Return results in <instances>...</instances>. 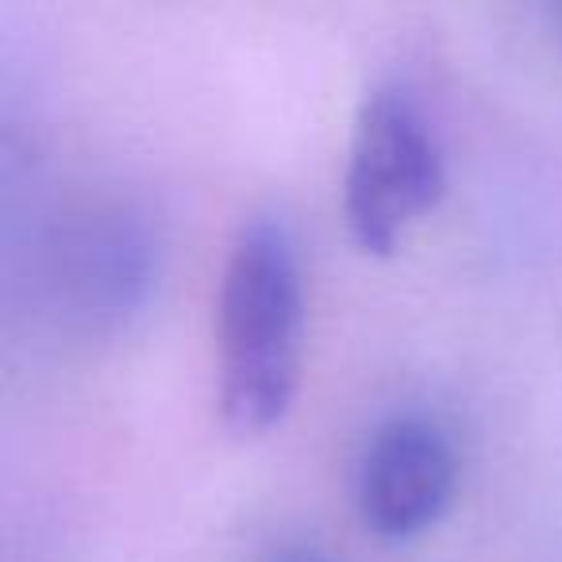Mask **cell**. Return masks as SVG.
I'll return each instance as SVG.
<instances>
[{
    "label": "cell",
    "instance_id": "4",
    "mask_svg": "<svg viewBox=\"0 0 562 562\" xmlns=\"http://www.w3.org/2000/svg\"><path fill=\"white\" fill-rule=\"evenodd\" d=\"M459 451L443 424L424 413H397L378 424L355 470V508L367 531L413 539L436 528L454 501Z\"/></svg>",
    "mask_w": 562,
    "mask_h": 562
},
{
    "label": "cell",
    "instance_id": "5",
    "mask_svg": "<svg viewBox=\"0 0 562 562\" xmlns=\"http://www.w3.org/2000/svg\"><path fill=\"white\" fill-rule=\"evenodd\" d=\"M273 562H321V559H313V554H290V559H273Z\"/></svg>",
    "mask_w": 562,
    "mask_h": 562
},
{
    "label": "cell",
    "instance_id": "1",
    "mask_svg": "<svg viewBox=\"0 0 562 562\" xmlns=\"http://www.w3.org/2000/svg\"><path fill=\"white\" fill-rule=\"evenodd\" d=\"M305 347V278L290 227L255 216L235 232L216 293L220 416L239 439L273 431L293 408Z\"/></svg>",
    "mask_w": 562,
    "mask_h": 562
},
{
    "label": "cell",
    "instance_id": "2",
    "mask_svg": "<svg viewBox=\"0 0 562 562\" xmlns=\"http://www.w3.org/2000/svg\"><path fill=\"white\" fill-rule=\"evenodd\" d=\"M447 193V155L424 104L397 81L374 86L355 116L344 216L362 255H393Z\"/></svg>",
    "mask_w": 562,
    "mask_h": 562
},
{
    "label": "cell",
    "instance_id": "6",
    "mask_svg": "<svg viewBox=\"0 0 562 562\" xmlns=\"http://www.w3.org/2000/svg\"><path fill=\"white\" fill-rule=\"evenodd\" d=\"M559 47H562V9H559Z\"/></svg>",
    "mask_w": 562,
    "mask_h": 562
},
{
    "label": "cell",
    "instance_id": "3",
    "mask_svg": "<svg viewBox=\"0 0 562 562\" xmlns=\"http://www.w3.org/2000/svg\"><path fill=\"white\" fill-rule=\"evenodd\" d=\"M158 232L127 204L74 216L50 243V293L78 331L112 336L147 308L158 285Z\"/></svg>",
    "mask_w": 562,
    "mask_h": 562
}]
</instances>
